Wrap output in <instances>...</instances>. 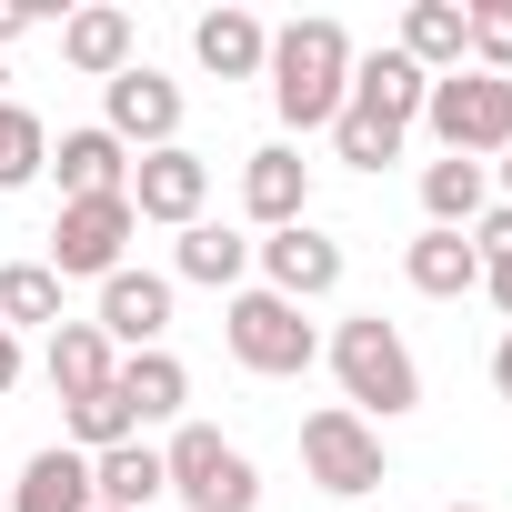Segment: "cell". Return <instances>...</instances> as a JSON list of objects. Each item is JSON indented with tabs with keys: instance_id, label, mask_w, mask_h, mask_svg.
Here are the masks:
<instances>
[{
	"instance_id": "8fae6325",
	"label": "cell",
	"mask_w": 512,
	"mask_h": 512,
	"mask_svg": "<svg viewBox=\"0 0 512 512\" xmlns=\"http://www.w3.org/2000/svg\"><path fill=\"white\" fill-rule=\"evenodd\" d=\"M171 292H181L171 272H131V262H121V272L101 282V342H111V352H161Z\"/></svg>"
},
{
	"instance_id": "3957f363",
	"label": "cell",
	"mask_w": 512,
	"mask_h": 512,
	"mask_svg": "<svg viewBox=\"0 0 512 512\" xmlns=\"http://www.w3.org/2000/svg\"><path fill=\"white\" fill-rule=\"evenodd\" d=\"M422 131L442 141V151H462V161H502L512 151V81H492V71H442L432 81V101H422Z\"/></svg>"
},
{
	"instance_id": "7402d4cb",
	"label": "cell",
	"mask_w": 512,
	"mask_h": 512,
	"mask_svg": "<svg viewBox=\"0 0 512 512\" xmlns=\"http://www.w3.org/2000/svg\"><path fill=\"white\" fill-rule=\"evenodd\" d=\"M241 272H251V241H241V231H221V221H191V231L171 241V282L241 292Z\"/></svg>"
},
{
	"instance_id": "d590c367",
	"label": "cell",
	"mask_w": 512,
	"mask_h": 512,
	"mask_svg": "<svg viewBox=\"0 0 512 512\" xmlns=\"http://www.w3.org/2000/svg\"><path fill=\"white\" fill-rule=\"evenodd\" d=\"M442 512H482V502H442Z\"/></svg>"
},
{
	"instance_id": "1f68e13d",
	"label": "cell",
	"mask_w": 512,
	"mask_h": 512,
	"mask_svg": "<svg viewBox=\"0 0 512 512\" xmlns=\"http://www.w3.org/2000/svg\"><path fill=\"white\" fill-rule=\"evenodd\" d=\"M31 21H41V11H31V0H0V51H11V41H21Z\"/></svg>"
},
{
	"instance_id": "83f0119b",
	"label": "cell",
	"mask_w": 512,
	"mask_h": 512,
	"mask_svg": "<svg viewBox=\"0 0 512 512\" xmlns=\"http://www.w3.org/2000/svg\"><path fill=\"white\" fill-rule=\"evenodd\" d=\"M332 161H352V171H392V161H402V131L342 101V121H332Z\"/></svg>"
},
{
	"instance_id": "484cf974",
	"label": "cell",
	"mask_w": 512,
	"mask_h": 512,
	"mask_svg": "<svg viewBox=\"0 0 512 512\" xmlns=\"http://www.w3.org/2000/svg\"><path fill=\"white\" fill-rule=\"evenodd\" d=\"M41 171H51V131H41V111L0 101V191H21V181H41Z\"/></svg>"
},
{
	"instance_id": "603a6c76",
	"label": "cell",
	"mask_w": 512,
	"mask_h": 512,
	"mask_svg": "<svg viewBox=\"0 0 512 512\" xmlns=\"http://www.w3.org/2000/svg\"><path fill=\"white\" fill-rule=\"evenodd\" d=\"M111 392H121V412H131V422H171V412L191 402V372H181L171 352H121Z\"/></svg>"
},
{
	"instance_id": "7a4b0ae2",
	"label": "cell",
	"mask_w": 512,
	"mask_h": 512,
	"mask_svg": "<svg viewBox=\"0 0 512 512\" xmlns=\"http://www.w3.org/2000/svg\"><path fill=\"white\" fill-rule=\"evenodd\" d=\"M332 372H342V412H362L372 432L422 402V362H412V342H402L382 312H352V322L332 332Z\"/></svg>"
},
{
	"instance_id": "7c38bea8",
	"label": "cell",
	"mask_w": 512,
	"mask_h": 512,
	"mask_svg": "<svg viewBox=\"0 0 512 512\" xmlns=\"http://www.w3.org/2000/svg\"><path fill=\"white\" fill-rule=\"evenodd\" d=\"M241 211L262 221V231H292V221H312V161L292 151V141H262L241 161Z\"/></svg>"
},
{
	"instance_id": "ffe728a7",
	"label": "cell",
	"mask_w": 512,
	"mask_h": 512,
	"mask_svg": "<svg viewBox=\"0 0 512 512\" xmlns=\"http://www.w3.org/2000/svg\"><path fill=\"white\" fill-rule=\"evenodd\" d=\"M61 61L81 81H121L131 71V11H111V0H101V11H71L61 21Z\"/></svg>"
},
{
	"instance_id": "f1b7e54d",
	"label": "cell",
	"mask_w": 512,
	"mask_h": 512,
	"mask_svg": "<svg viewBox=\"0 0 512 512\" xmlns=\"http://www.w3.org/2000/svg\"><path fill=\"white\" fill-rule=\"evenodd\" d=\"M111 442H141V422L121 412V392H91V402H71V452H81V462H101Z\"/></svg>"
},
{
	"instance_id": "ba28073f",
	"label": "cell",
	"mask_w": 512,
	"mask_h": 512,
	"mask_svg": "<svg viewBox=\"0 0 512 512\" xmlns=\"http://www.w3.org/2000/svg\"><path fill=\"white\" fill-rule=\"evenodd\" d=\"M101 131L121 151H171L181 141V81H161L151 61H131L121 81H101Z\"/></svg>"
},
{
	"instance_id": "277c9868",
	"label": "cell",
	"mask_w": 512,
	"mask_h": 512,
	"mask_svg": "<svg viewBox=\"0 0 512 512\" xmlns=\"http://www.w3.org/2000/svg\"><path fill=\"white\" fill-rule=\"evenodd\" d=\"M221 342H231V362H241V372H262V382H292V372H312V362H322V332H312V322H302V302H282V292H231Z\"/></svg>"
},
{
	"instance_id": "d4e9b609",
	"label": "cell",
	"mask_w": 512,
	"mask_h": 512,
	"mask_svg": "<svg viewBox=\"0 0 512 512\" xmlns=\"http://www.w3.org/2000/svg\"><path fill=\"white\" fill-rule=\"evenodd\" d=\"M0 322L11 332H61V272L51 262H11L0 272Z\"/></svg>"
},
{
	"instance_id": "cb8c5ba5",
	"label": "cell",
	"mask_w": 512,
	"mask_h": 512,
	"mask_svg": "<svg viewBox=\"0 0 512 512\" xmlns=\"http://www.w3.org/2000/svg\"><path fill=\"white\" fill-rule=\"evenodd\" d=\"M412 71H462V0H412V11H402V41H392Z\"/></svg>"
},
{
	"instance_id": "d6986e66",
	"label": "cell",
	"mask_w": 512,
	"mask_h": 512,
	"mask_svg": "<svg viewBox=\"0 0 512 512\" xmlns=\"http://www.w3.org/2000/svg\"><path fill=\"white\" fill-rule=\"evenodd\" d=\"M402 282H412L422 302H462V292H482V251H472L462 231H422V241L402 251Z\"/></svg>"
},
{
	"instance_id": "6da1fadb",
	"label": "cell",
	"mask_w": 512,
	"mask_h": 512,
	"mask_svg": "<svg viewBox=\"0 0 512 512\" xmlns=\"http://www.w3.org/2000/svg\"><path fill=\"white\" fill-rule=\"evenodd\" d=\"M272 111L292 121V131H332L342 121V101H352V31L342 21H282L272 31Z\"/></svg>"
},
{
	"instance_id": "836d02e7",
	"label": "cell",
	"mask_w": 512,
	"mask_h": 512,
	"mask_svg": "<svg viewBox=\"0 0 512 512\" xmlns=\"http://www.w3.org/2000/svg\"><path fill=\"white\" fill-rule=\"evenodd\" d=\"M492 392H502V402H512V332H502V342H492Z\"/></svg>"
},
{
	"instance_id": "52a82bcc",
	"label": "cell",
	"mask_w": 512,
	"mask_h": 512,
	"mask_svg": "<svg viewBox=\"0 0 512 512\" xmlns=\"http://www.w3.org/2000/svg\"><path fill=\"white\" fill-rule=\"evenodd\" d=\"M131 191L121 201H61V221H51V272L61 282H111L121 272V251H131Z\"/></svg>"
},
{
	"instance_id": "9a60e30c",
	"label": "cell",
	"mask_w": 512,
	"mask_h": 512,
	"mask_svg": "<svg viewBox=\"0 0 512 512\" xmlns=\"http://www.w3.org/2000/svg\"><path fill=\"white\" fill-rule=\"evenodd\" d=\"M191 51H201V71H211V81H262L272 31L251 21V11H201V21H191Z\"/></svg>"
},
{
	"instance_id": "ac0fdd59",
	"label": "cell",
	"mask_w": 512,
	"mask_h": 512,
	"mask_svg": "<svg viewBox=\"0 0 512 512\" xmlns=\"http://www.w3.org/2000/svg\"><path fill=\"white\" fill-rule=\"evenodd\" d=\"M11 512H101V502H91V462H81L71 442L31 452L21 482H11Z\"/></svg>"
},
{
	"instance_id": "5b68a950",
	"label": "cell",
	"mask_w": 512,
	"mask_h": 512,
	"mask_svg": "<svg viewBox=\"0 0 512 512\" xmlns=\"http://www.w3.org/2000/svg\"><path fill=\"white\" fill-rule=\"evenodd\" d=\"M161 472H171V492H181L191 512H262V472H251V452L221 442L211 422H181V432L161 442Z\"/></svg>"
},
{
	"instance_id": "5bb4252c",
	"label": "cell",
	"mask_w": 512,
	"mask_h": 512,
	"mask_svg": "<svg viewBox=\"0 0 512 512\" xmlns=\"http://www.w3.org/2000/svg\"><path fill=\"white\" fill-rule=\"evenodd\" d=\"M422 101H432V71H412L402 51H352V111H372V121L412 131V121H422Z\"/></svg>"
},
{
	"instance_id": "e0dca14e",
	"label": "cell",
	"mask_w": 512,
	"mask_h": 512,
	"mask_svg": "<svg viewBox=\"0 0 512 512\" xmlns=\"http://www.w3.org/2000/svg\"><path fill=\"white\" fill-rule=\"evenodd\" d=\"M41 372H51V392H61V402H91V392H111L121 352L101 342V322H61V332H51V352H41Z\"/></svg>"
},
{
	"instance_id": "4dcf8cb0",
	"label": "cell",
	"mask_w": 512,
	"mask_h": 512,
	"mask_svg": "<svg viewBox=\"0 0 512 512\" xmlns=\"http://www.w3.org/2000/svg\"><path fill=\"white\" fill-rule=\"evenodd\" d=\"M482 292H492V312H512V251H502V262H482Z\"/></svg>"
},
{
	"instance_id": "d6a6232c",
	"label": "cell",
	"mask_w": 512,
	"mask_h": 512,
	"mask_svg": "<svg viewBox=\"0 0 512 512\" xmlns=\"http://www.w3.org/2000/svg\"><path fill=\"white\" fill-rule=\"evenodd\" d=\"M11 382H21V332L0 322V392H11Z\"/></svg>"
},
{
	"instance_id": "30bf717a",
	"label": "cell",
	"mask_w": 512,
	"mask_h": 512,
	"mask_svg": "<svg viewBox=\"0 0 512 512\" xmlns=\"http://www.w3.org/2000/svg\"><path fill=\"white\" fill-rule=\"evenodd\" d=\"M201 201H211V161L201 151H141L131 161V221H171V231H191L201 221Z\"/></svg>"
},
{
	"instance_id": "f546056e",
	"label": "cell",
	"mask_w": 512,
	"mask_h": 512,
	"mask_svg": "<svg viewBox=\"0 0 512 512\" xmlns=\"http://www.w3.org/2000/svg\"><path fill=\"white\" fill-rule=\"evenodd\" d=\"M462 241L482 251V262H502V251H512V201H492V211H482V221H472Z\"/></svg>"
},
{
	"instance_id": "44dd1931",
	"label": "cell",
	"mask_w": 512,
	"mask_h": 512,
	"mask_svg": "<svg viewBox=\"0 0 512 512\" xmlns=\"http://www.w3.org/2000/svg\"><path fill=\"white\" fill-rule=\"evenodd\" d=\"M161 492H171V472H161L151 442H111V452L91 462V502H101V512H151Z\"/></svg>"
},
{
	"instance_id": "9c48e42d",
	"label": "cell",
	"mask_w": 512,
	"mask_h": 512,
	"mask_svg": "<svg viewBox=\"0 0 512 512\" xmlns=\"http://www.w3.org/2000/svg\"><path fill=\"white\" fill-rule=\"evenodd\" d=\"M251 262H262V292H282V302H332V292H342V241L312 231V221L262 231V241H251Z\"/></svg>"
},
{
	"instance_id": "e575fe53",
	"label": "cell",
	"mask_w": 512,
	"mask_h": 512,
	"mask_svg": "<svg viewBox=\"0 0 512 512\" xmlns=\"http://www.w3.org/2000/svg\"><path fill=\"white\" fill-rule=\"evenodd\" d=\"M492 181H502V201H512V151H502V161H492Z\"/></svg>"
},
{
	"instance_id": "4316f807",
	"label": "cell",
	"mask_w": 512,
	"mask_h": 512,
	"mask_svg": "<svg viewBox=\"0 0 512 512\" xmlns=\"http://www.w3.org/2000/svg\"><path fill=\"white\" fill-rule=\"evenodd\" d=\"M462 61L512 81V0H462Z\"/></svg>"
},
{
	"instance_id": "8992f818",
	"label": "cell",
	"mask_w": 512,
	"mask_h": 512,
	"mask_svg": "<svg viewBox=\"0 0 512 512\" xmlns=\"http://www.w3.org/2000/svg\"><path fill=\"white\" fill-rule=\"evenodd\" d=\"M302 472H312L332 502H362V492L392 482V452H382V432H372L362 412L322 402V412H302Z\"/></svg>"
},
{
	"instance_id": "4fadbf2b",
	"label": "cell",
	"mask_w": 512,
	"mask_h": 512,
	"mask_svg": "<svg viewBox=\"0 0 512 512\" xmlns=\"http://www.w3.org/2000/svg\"><path fill=\"white\" fill-rule=\"evenodd\" d=\"M51 171H61V201H121V191H131V151H121L101 121L61 131V141H51Z\"/></svg>"
},
{
	"instance_id": "8d00e7d4",
	"label": "cell",
	"mask_w": 512,
	"mask_h": 512,
	"mask_svg": "<svg viewBox=\"0 0 512 512\" xmlns=\"http://www.w3.org/2000/svg\"><path fill=\"white\" fill-rule=\"evenodd\" d=\"M0 512H11V482H0Z\"/></svg>"
},
{
	"instance_id": "2e32d148",
	"label": "cell",
	"mask_w": 512,
	"mask_h": 512,
	"mask_svg": "<svg viewBox=\"0 0 512 512\" xmlns=\"http://www.w3.org/2000/svg\"><path fill=\"white\" fill-rule=\"evenodd\" d=\"M482 211H492V171H482V161H462V151L422 161V221H432V231H472Z\"/></svg>"
}]
</instances>
